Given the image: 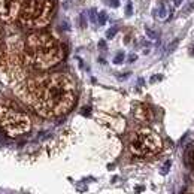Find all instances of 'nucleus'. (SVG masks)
Returning a JSON list of instances; mask_svg holds the SVG:
<instances>
[{
    "label": "nucleus",
    "mask_w": 194,
    "mask_h": 194,
    "mask_svg": "<svg viewBox=\"0 0 194 194\" xmlns=\"http://www.w3.org/2000/svg\"><path fill=\"white\" fill-rule=\"evenodd\" d=\"M17 94L35 112L45 118L67 114L76 102V87L64 73H49L24 79L18 84Z\"/></svg>",
    "instance_id": "f257e3e1"
},
{
    "label": "nucleus",
    "mask_w": 194,
    "mask_h": 194,
    "mask_svg": "<svg viewBox=\"0 0 194 194\" xmlns=\"http://www.w3.org/2000/svg\"><path fill=\"white\" fill-rule=\"evenodd\" d=\"M30 67L24 43L18 36L9 37L0 46V79L5 84L14 85L23 82Z\"/></svg>",
    "instance_id": "f03ea898"
},
{
    "label": "nucleus",
    "mask_w": 194,
    "mask_h": 194,
    "mask_svg": "<svg viewBox=\"0 0 194 194\" xmlns=\"http://www.w3.org/2000/svg\"><path fill=\"white\" fill-rule=\"evenodd\" d=\"M26 55L30 66L36 69H49L63 60V48L60 42L49 33H32L24 43Z\"/></svg>",
    "instance_id": "7ed1b4c3"
},
{
    "label": "nucleus",
    "mask_w": 194,
    "mask_h": 194,
    "mask_svg": "<svg viewBox=\"0 0 194 194\" xmlns=\"http://www.w3.org/2000/svg\"><path fill=\"white\" fill-rule=\"evenodd\" d=\"M0 127L9 136H20L30 130L32 121L27 111L17 102L0 99Z\"/></svg>",
    "instance_id": "20e7f679"
},
{
    "label": "nucleus",
    "mask_w": 194,
    "mask_h": 194,
    "mask_svg": "<svg viewBox=\"0 0 194 194\" xmlns=\"http://www.w3.org/2000/svg\"><path fill=\"white\" fill-rule=\"evenodd\" d=\"M52 15L51 0H27L21 8L20 21L23 26L30 29L45 27Z\"/></svg>",
    "instance_id": "39448f33"
},
{
    "label": "nucleus",
    "mask_w": 194,
    "mask_h": 194,
    "mask_svg": "<svg viewBox=\"0 0 194 194\" xmlns=\"http://www.w3.org/2000/svg\"><path fill=\"white\" fill-rule=\"evenodd\" d=\"M129 148L133 155L148 157V155H154V154L160 152L163 148V142H161L160 136L157 133H154L152 130L140 129L132 134Z\"/></svg>",
    "instance_id": "423d86ee"
},
{
    "label": "nucleus",
    "mask_w": 194,
    "mask_h": 194,
    "mask_svg": "<svg viewBox=\"0 0 194 194\" xmlns=\"http://www.w3.org/2000/svg\"><path fill=\"white\" fill-rule=\"evenodd\" d=\"M24 5V0H0V18L6 23H12L20 9Z\"/></svg>",
    "instance_id": "0eeeda50"
},
{
    "label": "nucleus",
    "mask_w": 194,
    "mask_h": 194,
    "mask_svg": "<svg viewBox=\"0 0 194 194\" xmlns=\"http://www.w3.org/2000/svg\"><path fill=\"white\" fill-rule=\"evenodd\" d=\"M134 117H136V120L146 123V121L152 120V112H151V109L146 105H139L136 108V111H134Z\"/></svg>",
    "instance_id": "6e6552de"
},
{
    "label": "nucleus",
    "mask_w": 194,
    "mask_h": 194,
    "mask_svg": "<svg viewBox=\"0 0 194 194\" xmlns=\"http://www.w3.org/2000/svg\"><path fill=\"white\" fill-rule=\"evenodd\" d=\"M132 14H133V5H132V2H127V6H126V15L130 17Z\"/></svg>",
    "instance_id": "1a4fd4ad"
},
{
    "label": "nucleus",
    "mask_w": 194,
    "mask_h": 194,
    "mask_svg": "<svg viewBox=\"0 0 194 194\" xmlns=\"http://www.w3.org/2000/svg\"><path fill=\"white\" fill-rule=\"evenodd\" d=\"M106 20H108V15H106V12H100V14H99V23L103 26V24L106 23Z\"/></svg>",
    "instance_id": "9d476101"
},
{
    "label": "nucleus",
    "mask_w": 194,
    "mask_h": 194,
    "mask_svg": "<svg viewBox=\"0 0 194 194\" xmlns=\"http://www.w3.org/2000/svg\"><path fill=\"white\" fill-rule=\"evenodd\" d=\"M115 33H117V29H115V27H112V29H109V30H108L106 37H108V39H112V37L115 36Z\"/></svg>",
    "instance_id": "9b49d317"
},
{
    "label": "nucleus",
    "mask_w": 194,
    "mask_h": 194,
    "mask_svg": "<svg viewBox=\"0 0 194 194\" xmlns=\"http://www.w3.org/2000/svg\"><path fill=\"white\" fill-rule=\"evenodd\" d=\"M123 58H124V55H123V52H120V54L115 57V60H114V61H115V63H121V61H123Z\"/></svg>",
    "instance_id": "f8f14e48"
},
{
    "label": "nucleus",
    "mask_w": 194,
    "mask_h": 194,
    "mask_svg": "<svg viewBox=\"0 0 194 194\" xmlns=\"http://www.w3.org/2000/svg\"><path fill=\"white\" fill-rule=\"evenodd\" d=\"M111 6L112 8H118L120 6V0H111Z\"/></svg>",
    "instance_id": "ddd939ff"
},
{
    "label": "nucleus",
    "mask_w": 194,
    "mask_h": 194,
    "mask_svg": "<svg viewBox=\"0 0 194 194\" xmlns=\"http://www.w3.org/2000/svg\"><path fill=\"white\" fill-rule=\"evenodd\" d=\"M166 15H167V11H166V8L163 6V8H161V11H160V17H161V18H164Z\"/></svg>",
    "instance_id": "4468645a"
},
{
    "label": "nucleus",
    "mask_w": 194,
    "mask_h": 194,
    "mask_svg": "<svg viewBox=\"0 0 194 194\" xmlns=\"http://www.w3.org/2000/svg\"><path fill=\"white\" fill-rule=\"evenodd\" d=\"M146 35H148L149 37H152V39H154V37H157V35H155L154 32H151V30H146Z\"/></svg>",
    "instance_id": "2eb2a0df"
},
{
    "label": "nucleus",
    "mask_w": 194,
    "mask_h": 194,
    "mask_svg": "<svg viewBox=\"0 0 194 194\" xmlns=\"http://www.w3.org/2000/svg\"><path fill=\"white\" fill-rule=\"evenodd\" d=\"M90 15H91V21H96V12H94V9L90 11Z\"/></svg>",
    "instance_id": "dca6fc26"
},
{
    "label": "nucleus",
    "mask_w": 194,
    "mask_h": 194,
    "mask_svg": "<svg viewBox=\"0 0 194 194\" xmlns=\"http://www.w3.org/2000/svg\"><path fill=\"white\" fill-rule=\"evenodd\" d=\"M173 3H175L176 6H179V5L182 3V0H173Z\"/></svg>",
    "instance_id": "f3484780"
},
{
    "label": "nucleus",
    "mask_w": 194,
    "mask_h": 194,
    "mask_svg": "<svg viewBox=\"0 0 194 194\" xmlns=\"http://www.w3.org/2000/svg\"><path fill=\"white\" fill-rule=\"evenodd\" d=\"M81 24H82V27H85V20H84V17H81Z\"/></svg>",
    "instance_id": "a211bd4d"
},
{
    "label": "nucleus",
    "mask_w": 194,
    "mask_h": 194,
    "mask_svg": "<svg viewBox=\"0 0 194 194\" xmlns=\"http://www.w3.org/2000/svg\"><path fill=\"white\" fill-rule=\"evenodd\" d=\"M99 46H100V48H105V40H100V43H99Z\"/></svg>",
    "instance_id": "6ab92c4d"
},
{
    "label": "nucleus",
    "mask_w": 194,
    "mask_h": 194,
    "mask_svg": "<svg viewBox=\"0 0 194 194\" xmlns=\"http://www.w3.org/2000/svg\"><path fill=\"white\" fill-rule=\"evenodd\" d=\"M193 54H194V51H193Z\"/></svg>",
    "instance_id": "aec40b11"
}]
</instances>
